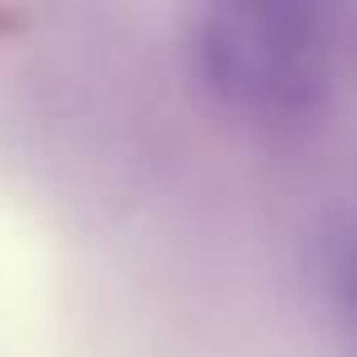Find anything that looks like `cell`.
<instances>
[{
  "label": "cell",
  "mask_w": 357,
  "mask_h": 357,
  "mask_svg": "<svg viewBox=\"0 0 357 357\" xmlns=\"http://www.w3.org/2000/svg\"><path fill=\"white\" fill-rule=\"evenodd\" d=\"M191 64L201 89L255 123H303L333 93V40L313 10L225 0L196 15Z\"/></svg>",
  "instance_id": "obj_1"
},
{
  "label": "cell",
  "mask_w": 357,
  "mask_h": 357,
  "mask_svg": "<svg viewBox=\"0 0 357 357\" xmlns=\"http://www.w3.org/2000/svg\"><path fill=\"white\" fill-rule=\"evenodd\" d=\"M328 298H333V313H337L342 333L357 347V211L333 235V250H328Z\"/></svg>",
  "instance_id": "obj_2"
}]
</instances>
